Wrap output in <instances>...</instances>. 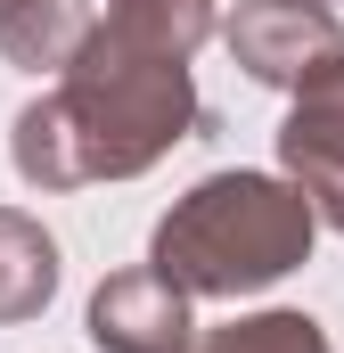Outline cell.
Wrapping results in <instances>:
<instances>
[{
	"instance_id": "277c9868",
	"label": "cell",
	"mask_w": 344,
	"mask_h": 353,
	"mask_svg": "<svg viewBox=\"0 0 344 353\" xmlns=\"http://www.w3.org/2000/svg\"><path fill=\"white\" fill-rule=\"evenodd\" d=\"M230 58L270 90H295L303 74H320L328 58H344V17L328 0H238L222 25Z\"/></svg>"
},
{
	"instance_id": "ba28073f",
	"label": "cell",
	"mask_w": 344,
	"mask_h": 353,
	"mask_svg": "<svg viewBox=\"0 0 344 353\" xmlns=\"http://www.w3.org/2000/svg\"><path fill=\"white\" fill-rule=\"evenodd\" d=\"M123 41L140 50H164V58H197L213 41V0H107V17Z\"/></svg>"
},
{
	"instance_id": "9c48e42d",
	"label": "cell",
	"mask_w": 344,
	"mask_h": 353,
	"mask_svg": "<svg viewBox=\"0 0 344 353\" xmlns=\"http://www.w3.org/2000/svg\"><path fill=\"white\" fill-rule=\"evenodd\" d=\"M189 353H336V345H328V329H320L312 312L270 304V312H238V321H222V329H197Z\"/></svg>"
},
{
	"instance_id": "6da1fadb",
	"label": "cell",
	"mask_w": 344,
	"mask_h": 353,
	"mask_svg": "<svg viewBox=\"0 0 344 353\" xmlns=\"http://www.w3.org/2000/svg\"><path fill=\"white\" fill-rule=\"evenodd\" d=\"M205 132V99L189 83V58L140 50L115 25L90 17L58 83L17 107L8 165L33 189H90V181H140L180 140Z\"/></svg>"
},
{
	"instance_id": "8992f818",
	"label": "cell",
	"mask_w": 344,
	"mask_h": 353,
	"mask_svg": "<svg viewBox=\"0 0 344 353\" xmlns=\"http://www.w3.org/2000/svg\"><path fill=\"white\" fill-rule=\"evenodd\" d=\"M50 296H58V239L25 205H0V329L41 321Z\"/></svg>"
},
{
	"instance_id": "5b68a950",
	"label": "cell",
	"mask_w": 344,
	"mask_h": 353,
	"mask_svg": "<svg viewBox=\"0 0 344 353\" xmlns=\"http://www.w3.org/2000/svg\"><path fill=\"white\" fill-rule=\"evenodd\" d=\"M83 329H90L98 353H189L197 312H189V296L172 288L164 271L131 263V271H107V279H98Z\"/></svg>"
},
{
	"instance_id": "7a4b0ae2",
	"label": "cell",
	"mask_w": 344,
	"mask_h": 353,
	"mask_svg": "<svg viewBox=\"0 0 344 353\" xmlns=\"http://www.w3.org/2000/svg\"><path fill=\"white\" fill-rule=\"evenodd\" d=\"M320 239L312 205L279 173H205L189 197H172L148 230V271L197 296H262L287 271H303Z\"/></svg>"
},
{
	"instance_id": "52a82bcc",
	"label": "cell",
	"mask_w": 344,
	"mask_h": 353,
	"mask_svg": "<svg viewBox=\"0 0 344 353\" xmlns=\"http://www.w3.org/2000/svg\"><path fill=\"white\" fill-rule=\"evenodd\" d=\"M90 33V0H0V58L25 74H58Z\"/></svg>"
},
{
	"instance_id": "3957f363",
	"label": "cell",
	"mask_w": 344,
	"mask_h": 353,
	"mask_svg": "<svg viewBox=\"0 0 344 353\" xmlns=\"http://www.w3.org/2000/svg\"><path fill=\"white\" fill-rule=\"evenodd\" d=\"M279 181H295V197L312 205L320 230H344V58L287 90V123H279Z\"/></svg>"
}]
</instances>
